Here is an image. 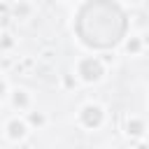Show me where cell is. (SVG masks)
Wrapping results in <instances>:
<instances>
[{"mask_svg": "<svg viewBox=\"0 0 149 149\" xmlns=\"http://www.w3.org/2000/svg\"><path fill=\"white\" fill-rule=\"evenodd\" d=\"M140 149H144V147H140Z\"/></svg>", "mask_w": 149, "mask_h": 149, "instance_id": "cell-3", "label": "cell"}, {"mask_svg": "<svg viewBox=\"0 0 149 149\" xmlns=\"http://www.w3.org/2000/svg\"><path fill=\"white\" fill-rule=\"evenodd\" d=\"M86 112H88V114H86V121H88V123H98V121H100V109L93 107V109H86Z\"/></svg>", "mask_w": 149, "mask_h": 149, "instance_id": "cell-2", "label": "cell"}, {"mask_svg": "<svg viewBox=\"0 0 149 149\" xmlns=\"http://www.w3.org/2000/svg\"><path fill=\"white\" fill-rule=\"evenodd\" d=\"M84 72H88V74H86L88 79H91V77L95 79V77L100 74V65H98V63H93V61H88V63H84Z\"/></svg>", "mask_w": 149, "mask_h": 149, "instance_id": "cell-1", "label": "cell"}]
</instances>
